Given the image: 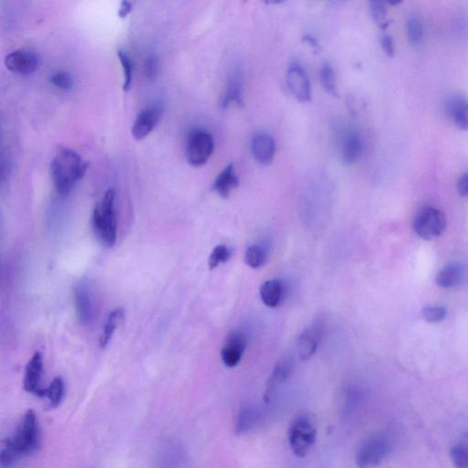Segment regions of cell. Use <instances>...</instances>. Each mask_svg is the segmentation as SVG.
<instances>
[{
  "label": "cell",
  "mask_w": 468,
  "mask_h": 468,
  "mask_svg": "<svg viewBox=\"0 0 468 468\" xmlns=\"http://www.w3.org/2000/svg\"><path fill=\"white\" fill-rule=\"evenodd\" d=\"M41 445V428L35 412L28 410L22 416L12 435L3 442L0 452L2 468H10L33 455Z\"/></svg>",
  "instance_id": "obj_1"
},
{
  "label": "cell",
  "mask_w": 468,
  "mask_h": 468,
  "mask_svg": "<svg viewBox=\"0 0 468 468\" xmlns=\"http://www.w3.org/2000/svg\"><path fill=\"white\" fill-rule=\"evenodd\" d=\"M87 163L70 150H62L54 156L51 164V175L54 188L60 195H68L84 176Z\"/></svg>",
  "instance_id": "obj_2"
},
{
  "label": "cell",
  "mask_w": 468,
  "mask_h": 468,
  "mask_svg": "<svg viewBox=\"0 0 468 468\" xmlns=\"http://www.w3.org/2000/svg\"><path fill=\"white\" fill-rule=\"evenodd\" d=\"M116 191L109 188L105 191L101 201L94 208L92 228L94 236L102 246L113 247L116 242L117 221L115 208Z\"/></svg>",
  "instance_id": "obj_3"
},
{
  "label": "cell",
  "mask_w": 468,
  "mask_h": 468,
  "mask_svg": "<svg viewBox=\"0 0 468 468\" xmlns=\"http://www.w3.org/2000/svg\"><path fill=\"white\" fill-rule=\"evenodd\" d=\"M316 428L309 416L296 417L288 429V443L291 450L299 458H304L315 444Z\"/></svg>",
  "instance_id": "obj_4"
},
{
  "label": "cell",
  "mask_w": 468,
  "mask_h": 468,
  "mask_svg": "<svg viewBox=\"0 0 468 468\" xmlns=\"http://www.w3.org/2000/svg\"><path fill=\"white\" fill-rule=\"evenodd\" d=\"M215 143L213 135L204 129H194L188 136L186 156L188 163L193 167H201L213 156Z\"/></svg>",
  "instance_id": "obj_5"
},
{
  "label": "cell",
  "mask_w": 468,
  "mask_h": 468,
  "mask_svg": "<svg viewBox=\"0 0 468 468\" xmlns=\"http://www.w3.org/2000/svg\"><path fill=\"white\" fill-rule=\"evenodd\" d=\"M447 219L440 210L432 206H424L419 209L413 219V228L416 233L424 240L438 238L444 232Z\"/></svg>",
  "instance_id": "obj_6"
},
{
  "label": "cell",
  "mask_w": 468,
  "mask_h": 468,
  "mask_svg": "<svg viewBox=\"0 0 468 468\" xmlns=\"http://www.w3.org/2000/svg\"><path fill=\"white\" fill-rule=\"evenodd\" d=\"M390 444L386 436L376 435L362 444L356 456V464L359 468H375L386 458Z\"/></svg>",
  "instance_id": "obj_7"
},
{
  "label": "cell",
  "mask_w": 468,
  "mask_h": 468,
  "mask_svg": "<svg viewBox=\"0 0 468 468\" xmlns=\"http://www.w3.org/2000/svg\"><path fill=\"white\" fill-rule=\"evenodd\" d=\"M287 85L289 92L298 101L308 102L312 98L309 77L305 68L298 62H294L288 67Z\"/></svg>",
  "instance_id": "obj_8"
},
{
  "label": "cell",
  "mask_w": 468,
  "mask_h": 468,
  "mask_svg": "<svg viewBox=\"0 0 468 468\" xmlns=\"http://www.w3.org/2000/svg\"><path fill=\"white\" fill-rule=\"evenodd\" d=\"M74 307L80 323L87 326L94 316L93 292L87 282H80L73 288Z\"/></svg>",
  "instance_id": "obj_9"
},
{
  "label": "cell",
  "mask_w": 468,
  "mask_h": 468,
  "mask_svg": "<svg viewBox=\"0 0 468 468\" xmlns=\"http://www.w3.org/2000/svg\"><path fill=\"white\" fill-rule=\"evenodd\" d=\"M42 372H44V359L41 353L34 354L26 365L24 388L26 392L44 398L45 388L42 387Z\"/></svg>",
  "instance_id": "obj_10"
},
{
  "label": "cell",
  "mask_w": 468,
  "mask_h": 468,
  "mask_svg": "<svg viewBox=\"0 0 468 468\" xmlns=\"http://www.w3.org/2000/svg\"><path fill=\"white\" fill-rule=\"evenodd\" d=\"M162 107L159 105L145 108L138 114L134 121L132 127V135L136 141H142L159 125L162 116Z\"/></svg>",
  "instance_id": "obj_11"
},
{
  "label": "cell",
  "mask_w": 468,
  "mask_h": 468,
  "mask_svg": "<svg viewBox=\"0 0 468 468\" xmlns=\"http://www.w3.org/2000/svg\"><path fill=\"white\" fill-rule=\"evenodd\" d=\"M39 58L33 51L18 50L8 54L5 65L8 70L21 75L33 73L39 67Z\"/></svg>",
  "instance_id": "obj_12"
},
{
  "label": "cell",
  "mask_w": 468,
  "mask_h": 468,
  "mask_svg": "<svg viewBox=\"0 0 468 468\" xmlns=\"http://www.w3.org/2000/svg\"><path fill=\"white\" fill-rule=\"evenodd\" d=\"M219 105L222 110L227 109L230 105L244 107V77L241 71L235 69L230 73Z\"/></svg>",
  "instance_id": "obj_13"
},
{
  "label": "cell",
  "mask_w": 468,
  "mask_h": 468,
  "mask_svg": "<svg viewBox=\"0 0 468 468\" xmlns=\"http://www.w3.org/2000/svg\"><path fill=\"white\" fill-rule=\"evenodd\" d=\"M246 348V339L244 334L233 331L225 339L222 350V359L227 367L233 368L239 364Z\"/></svg>",
  "instance_id": "obj_14"
},
{
  "label": "cell",
  "mask_w": 468,
  "mask_h": 468,
  "mask_svg": "<svg viewBox=\"0 0 468 468\" xmlns=\"http://www.w3.org/2000/svg\"><path fill=\"white\" fill-rule=\"evenodd\" d=\"M251 150L253 158L262 165L272 163L276 152V141L267 133H258L253 136Z\"/></svg>",
  "instance_id": "obj_15"
},
{
  "label": "cell",
  "mask_w": 468,
  "mask_h": 468,
  "mask_svg": "<svg viewBox=\"0 0 468 468\" xmlns=\"http://www.w3.org/2000/svg\"><path fill=\"white\" fill-rule=\"evenodd\" d=\"M323 325L321 322H316L308 327L299 336L296 350L302 361L311 358L316 352L321 341Z\"/></svg>",
  "instance_id": "obj_16"
},
{
  "label": "cell",
  "mask_w": 468,
  "mask_h": 468,
  "mask_svg": "<svg viewBox=\"0 0 468 468\" xmlns=\"http://www.w3.org/2000/svg\"><path fill=\"white\" fill-rule=\"evenodd\" d=\"M239 185L240 179L237 176L235 167L233 163H230L217 176L213 185V190L222 199H228Z\"/></svg>",
  "instance_id": "obj_17"
},
{
  "label": "cell",
  "mask_w": 468,
  "mask_h": 468,
  "mask_svg": "<svg viewBox=\"0 0 468 468\" xmlns=\"http://www.w3.org/2000/svg\"><path fill=\"white\" fill-rule=\"evenodd\" d=\"M447 113L456 127L461 130H468V99L458 96L448 100Z\"/></svg>",
  "instance_id": "obj_18"
},
{
  "label": "cell",
  "mask_w": 468,
  "mask_h": 468,
  "mask_svg": "<svg viewBox=\"0 0 468 468\" xmlns=\"http://www.w3.org/2000/svg\"><path fill=\"white\" fill-rule=\"evenodd\" d=\"M295 361L292 358H285L278 362L273 368L272 375L267 381V393H265V401H268L273 395V390L284 384L291 375H292Z\"/></svg>",
  "instance_id": "obj_19"
},
{
  "label": "cell",
  "mask_w": 468,
  "mask_h": 468,
  "mask_svg": "<svg viewBox=\"0 0 468 468\" xmlns=\"http://www.w3.org/2000/svg\"><path fill=\"white\" fill-rule=\"evenodd\" d=\"M363 141L358 132L352 131L346 136L342 143L341 159L345 165L355 164L363 153Z\"/></svg>",
  "instance_id": "obj_20"
},
{
  "label": "cell",
  "mask_w": 468,
  "mask_h": 468,
  "mask_svg": "<svg viewBox=\"0 0 468 468\" xmlns=\"http://www.w3.org/2000/svg\"><path fill=\"white\" fill-rule=\"evenodd\" d=\"M261 412L253 405H244L239 411L236 421V433L244 435L255 429L261 420Z\"/></svg>",
  "instance_id": "obj_21"
},
{
  "label": "cell",
  "mask_w": 468,
  "mask_h": 468,
  "mask_svg": "<svg viewBox=\"0 0 468 468\" xmlns=\"http://www.w3.org/2000/svg\"><path fill=\"white\" fill-rule=\"evenodd\" d=\"M284 285L278 279L264 282L260 288L262 301L269 307H276L281 303L284 296Z\"/></svg>",
  "instance_id": "obj_22"
},
{
  "label": "cell",
  "mask_w": 468,
  "mask_h": 468,
  "mask_svg": "<svg viewBox=\"0 0 468 468\" xmlns=\"http://www.w3.org/2000/svg\"><path fill=\"white\" fill-rule=\"evenodd\" d=\"M125 310L123 308H116L107 316L105 321L104 330L102 331L99 339V346L101 349H105L110 343L116 327H118L120 322L124 319Z\"/></svg>",
  "instance_id": "obj_23"
},
{
  "label": "cell",
  "mask_w": 468,
  "mask_h": 468,
  "mask_svg": "<svg viewBox=\"0 0 468 468\" xmlns=\"http://www.w3.org/2000/svg\"><path fill=\"white\" fill-rule=\"evenodd\" d=\"M463 278V271L458 264H449L444 267L436 276V282L443 288L458 287Z\"/></svg>",
  "instance_id": "obj_24"
},
{
  "label": "cell",
  "mask_w": 468,
  "mask_h": 468,
  "mask_svg": "<svg viewBox=\"0 0 468 468\" xmlns=\"http://www.w3.org/2000/svg\"><path fill=\"white\" fill-rule=\"evenodd\" d=\"M65 395V384L62 377H56L47 388L44 389V398L48 399L51 409L57 408L64 401Z\"/></svg>",
  "instance_id": "obj_25"
},
{
  "label": "cell",
  "mask_w": 468,
  "mask_h": 468,
  "mask_svg": "<svg viewBox=\"0 0 468 468\" xmlns=\"http://www.w3.org/2000/svg\"><path fill=\"white\" fill-rule=\"evenodd\" d=\"M321 84L325 92L334 97H339L338 84H336V75L332 64L325 62L321 70Z\"/></svg>",
  "instance_id": "obj_26"
},
{
  "label": "cell",
  "mask_w": 468,
  "mask_h": 468,
  "mask_svg": "<svg viewBox=\"0 0 468 468\" xmlns=\"http://www.w3.org/2000/svg\"><path fill=\"white\" fill-rule=\"evenodd\" d=\"M118 55L120 64H121L123 74H124V84H123V89L125 92L130 90L131 85H132L134 76V64L130 56L124 51H118L117 53Z\"/></svg>",
  "instance_id": "obj_27"
},
{
  "label": "cell",
  "mask_w": 468,
  "mask_h": 468,
  "mask_svg": "<svg viewBox=\"0 0 468 468\" xmlns=\"http://www.w3.org/2000/svg\"><path fill=\"white\" fill-rule=\"evenodd\" d=\"M370 10L375 24L381 30H386L389 27L390 22L387 19V10L384 3L381 1H372L370 2Z\"/></svg>",
  "instance_id": "obj_28"
},
{
  "label": "cell",
  "mask_w": 468,
  "mask_h": 468,
  "mask_svg": "<svg viewBox=\"0 0 468 468\" xmlns=\"http://www.w3.org/2000/svg\"><path fill=\"white\" fill-rule=\"evenodd\" d=\"M407 36L409 42L413 46H417L421 44L424 37V27L420 19L412 18L407 22Z\"/></svg>",
  "instance_id": "obj_29"
},
{
  "label": "cell",
  "mask_w": 468,
  "mask_h": 468,
  "mask_svg": "<svg viewBox=\"0 0 468 468\" xmlns=\"http://www.w3.org/2000/svg\"><path fill=\"white\" fill-rule=\"evenodd\" d=\"M265 258L267 256H265L264 251L258 245H252L245 253V262L253 269L262 267L265 262Z\"/></svg>",
  "instance_id": "obj_30"
},
{
  "label": "cell",
  "mask_w": 468,
  "mask_h": 468,
  "mask_svg": "<svg viewBox=\"0 0 468 468\" xmlns=\"http://www.w3.org/2000/svg\"><path fill=\"white\" fill-rule=\"evenodd\" d=\"M231 256H232V253H231L229 248L225 246V245H218V246L214 248L210 253L209 258L210 269L213 270L214 268L218 267V265L222 262H226L231 258Z\"/></svg>",
  "instance_id": "obj_31"
},
{
  "label": "cell",
  "mask_w": 468,
  "mask_h": 468,
  "mask_svg": "<svg viewBox=\"0 0 468 468\" xmlns=\"http://www.w3.org/2000/svg\"><path fill=\"white\" fill-rule=\"evenodd\" d=\"M451 459L456 468H468V448L456 444L450 451Z\"/></svg>",
  "instance_id": "obj_32"
},
{
  "label": "cell",
  "mask_w": 468,
  "mask_h": 468,
  "mask_svg": "<svg viewBox=\"0 0 468 468\" xmlns=\"http://www.w3.org/2000/svg\"><path fill=\"white\" fill-rule=\"evenodd\" d=\"M51 84L59 89L69 91L73 87V79L69 73L65 71H57L50 77Z\"/></svg>",
  "instance_id": "obj_33"
},
{
  "label": "cell",
  "mask_w": 468,
  "mask_h": 468,
  "mask_svg": "<svg viewBox=\"0 0 468 468\" xmlns=\"http://www.w3.org/2000/svg\"><path fill=\"white\" fill-rule=\"evenodd\" d=\"M422 316L430 323H438L447 316V309L443 307H427L422 310Z\"/></svg>",
  "instance_id": "obj_34"
},
{
  "label": "cell",
  "mask_w": 468,
  "mask_h": 468,
  "mask_svg": "<svg viewBox=\"0 0 468 468\" xmlns=\"http://www.w3.org/2000/svg\"><path fill=\"white\" fill-rule=\"evenodd\" d=\"M159 70V62L156 57L150 56L145 60V73L148 79L155 78Z\"/></svg>",
  "instance_id": "obj_35"
},
{
  "label": "cell",
  "mask_w": 468,
  "mask_h": 468,
  "mask_svg": "<svg viewBox=\"0 0 468 468\" xmlns=\"http://www.w3.org/2000/svg\"><path fill=\"white\" fill-rule=\"evenodd\" d=\"M381 45L382 50H384V53H386L387 56H393V54H395V42H393L392 37L388 35V34H382L381 38Z\"/></svg>",
  "instance_id": "obj_36"
},
{
  "label": "cell",
  "mask_w": 468,
  "mask_h": 468,
  "mask_svg": "<svg viewBox=\"0 0 468 468\" xmlns=\"http://www.w3.org/2000/svg\"><path fill=\"white\" fill-rule=\"evenodd\" d=\"M458 190L460 195L468 197V173L462 174L458 179Z\"/></svg>",
  "instance_id": "obj_37"
},
{
  "label": "cell",
  "mask_w": 468,
  "mask_h": 468,
  "mask_svg": "<svg viewBox=\"0 0 468 468\" xmlns=\"http://www.w3.org/2000/svg\"><path fill=\"white\" fill-rule=\"evenodd\" d=\"M133 3L129 1H123L120 6L118 15L120 18H125L132 11Z\"/></svg>",
  "instance_id": "obj_38"
},
{
  "label": "cell",
  "mask_w": 468,
  "mask_h": 468,
  "mask_svg": "<svg viewBox=\"0 0 468 468\" xmlns=\"http://www.w3.org/2000/svg\"><path fill=\"white\" fill-rule=\"evenodd\" d=\"M305 41L307 42L308 44H312L313 48H318V42H316V39L314 38L313 36H305Z\"/></svg>",
  "instance_id": "obj_39"
}]
</instances>
